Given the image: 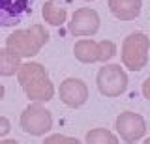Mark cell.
<instances>
[{"mask_svg":"<svg viewBox=\"0 0 150 144\" xmlns=\"http://www.w3.org/2000/svg\"><path fill=\"white\" fill-rule=\"evenodd\" d=\"M146 53H148V38L144 34H131L128 39H126L124 45V62L126 66L133 71L137 69H143L144 64H146Z\"/></svg>","mask_w":150,"mask_h":144,"instance_id":"cell-1","label":"cell"},{"mask_svg":"<svg viewBox=\"0 0 150 144\" xmlns=\"http://www.w3.org/2000/svg\"><path fill=\"white\" fill-rule=\"evenodd\" d=\"M36 0H0V26H17L32 13Z\"/></svg>","mask_w":150,"mask_h":144,"instance_id":"cell-2","label":"cell"},{"mask_svg":"<svg viewBox=\"0 0 150 144\" xmlns=\"http://www.w3.org/2000/svg\"><path fill=\"white\" fill-rule=\"evenodd\" d=\"M98 81H100V90L103 94L116 96V94H120V92L126 90L128 79H126V75L120 71L118 66H109V67H105V69L100 71Z\"/></svg>","mask_w":150,"mask_h":144,"instance_id":"cell-3","label":"cell"},{"mask_svg":"<svg viewBox=\"0 0 150 144\" xmlns=\"http://www.w3.org/2000/svg\"><path fill=\"white\" fill-rule=\"evenodd\" d=\"M116 125H118L120 135L128 142H133V140H137V138H141L144 135V129H146L143 118L137 116V114H131V112L122 114L120 118L116 120Z\"/></svg>","mask_w":150,"mask_h":144,"instance_id":"cell-4","label":"cell"},{"mask_svg":"<svg viewBox=\"0 0 150 144\" xmlns=\"http://www.w3.org/2000/svg\"><path fill=\"white\" fill-rule=\"evenodd\" d=\"M98 28V15L90 10H81L73 15L71 30L75 34H90Z\"/></svg>","mask_w":150,"mask_h":144,"instance_id":"cell-5","label":"cell"},{"mask_svg":"<svg viewBox=\"0 0 150 144\" xmlns=\"http://www.w3.org/2000/svg\"><path fill=\"white\" fill-rule=\"evenodd\" d=\"M26 118H25V125H26V131H32V133H41V131H47L51 125V118L47 114V110H41V109H28L26 110Z\"/></svg>","mask_w":150,"mask_h":144,"instance_id":"cell-6","label":"cell"},{"mask_svg":"<svg viewBox=\"0 0 150 144\" xmlns=\"http://www.w3.org/2000/svg\"><path fill=\"white\" fill-rule=\"evenodd\" d=\"M109 6L120 19H135L141 11V0H109Z\"/></svg>","mask_w":150,"mask_h":144,"instance_id":"cell-7","label":"cell"},{"mask_svg":"<svg viewBox=\"0 0 150 144\" xmlns=\"http://www.w3.org/2000/svg\"><path fill=\"white\" fill-rule=\"evenodd\" d=\"M84 86L81 84V81H66V84L62 86V96L64 101L68 105H79L84 101Z\"/></svg>","mask_w":150,"mask_h":144,"instance_id":"cell-8","label":"cell"},{"mask_svg":"<svg viewBox=\"0 0 150 144\" xmlns=\"http://www.w3.org/2000/svg\"><path fill=\"white\" fill-rule=\"evenodd\" d=\"M43 15H45L51 22H53V25H60V22L64 21L66 11L62 10V8H56L54 2H49V4L45 6V10H43Z\"/></svg>","mask_w":150,"mask_h":144,"instance_id":"cell-9","label":"cell"},{"mask_svg":"<svg viewBox=\"0 0 150 144\" xmlns=\"http://www.w3.org/2000/svg\"><path fill=\"white\" fill-rule=\"evenodd\" d=\"M88 144H116V138L107 131H94L88 133Z\"/></svg>","mask_w":150,"mask_h":144,"instance_id":"cell-10","label":"cell"},{"mask_svg":"<svg viewBox=\"0 0 150 144\" xmlns=\"http://www.w3.org/2000/svg\"><path fill=\"white\" fill-rule=\"evenodd\" d=\"M47 144H77V140H71V138H64V137H53Z\"/></svg>","mask_w":150,"mask_h":144,"instance_id":"cell-11","label":"cell"},{"mask_svg":"<svg viewBox=\"0 0 150 144\" xmlns=\"http://www.w3.org/2000/svg\"><path fill=\"white\" fill-rule=\"evenodd\" d=\"M143 92H144V96L150 99V79H146L144 81V86H143Z\"/></svg>","mask_w":150,"mask_h":144,"instance_id":"cell-12","label":"cell"},{"mask_svg":"<svg viewBox=\"0 0 150 144\" xmlns=\"http://www.w3.org/2000/svg\"><path fill=\"white\" fill-rule=\"evenodd\" d=\"M144 144H150V138H148V140H146V142H144Z\"/></svg>","mask_w":150,"mask_h":144,"instance_id":"cell-13","label":"cell"}]
</instances>
